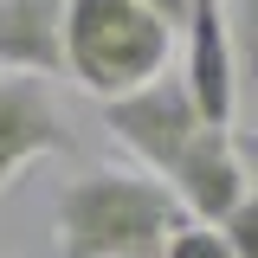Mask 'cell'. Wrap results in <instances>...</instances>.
I'll return each mask as SVG.
<instances>
[{"instance_id":"cell-10","label":"cell","mask_w":258,"mask_h":258,"mask_svg":"<svg viewBox=\"0 0 258 258\" xmlns=\"http://www.w3.org/2000/svg\"><path fill=\"white\" fill-rule=\"evenodd\" d=\"M220 232H226V245H232L239 258H258V200H245V207H239Z\"/></svg>"},{"instance_id":"cell-6","label":"cell","mask_w":258,"mask_h":258,"mask_svg":"<svg viewBox=\"0 0 258 258\" xmlns=\"http://www.w3.org/2000/svg\"><path fill=\"white\" fill-rule=\"evenodd\" d=\"M181 39H187L181 78L200 97V116L232 129V110H239V52H232V20L220 13V0H187Z\"/></svg>"},{"instance_id":"cell-9","label":"cell","mask_w":258,"mask_h":258,"mask_svg":"<svg viewBox=\"0 0 258 258\" xmlns=\"http://www.w3.org/2000/svg\"><path fill=\"white\" fill-rule=\"evenodd\" d=\"M168 258H239V252L226 245L220 226H194V220H187L174 239H168Z\"/></svg>"},{"instance_id":"cell-11","label":"cell","mask_w":258,"mask_h":258,"mask_svg":"<svg viewBox=\"0 0 258 258\" xmlns=\"http://www.w3.org/2000/svg\"><path fill=\"white\" fill-rule=\"evenodd\" d=\"M232 142H239V161H245V181H252V200H258V123L239 129Z\"/></svg>"},{"instance_id":"cell-7","label":"cell","mask_w":258,"mask_h":258,"mask_svg":"<svg viewBox=\"0 0 258 258\" xmlns=\"http://www.w3.org/2000/svg\"><path fill=\"white\" fill-rule=\"evenodd\" d=\"M64 71V0H0V78Z\"/></svg>"},{"instance_id":"cell-12","label":"cell","mask_w":258,"mask_h":258,"mask_svg":"<svg viewBox=\"0 0 258 258\" xmlns=\"http://www.w3.org/2000/svg\"><path fill=\"white\" fill-rule=\"evenodd\" d=\"M142 7H155L168 26H187V0H142Z\"/></svg>"},{"instance_id":"cell-3","label":"cell","mask_w":258,"mask_h":258,"mask_svg":"<svg viewBox=\"0 0 258 258\" xmlns=\"http://www.w3.org/2000/svg\"><path fill=\"white\" fill-rule=\"evenodd\" d=\"M103 123H110V136H116L155 181H168L174 161L187 155V142L207 129V116H200V97L187 91V78L168 71V78H155V84L103 103Z\"/></svg>"},{"instance_id":"cell-5","label":"cell","mask_w":258,"mask_h":258,"mask_svg":"<svg viewBox=\"0 0 258 258\" xmlns=\"http://www.w3.org/2000/svg\"><path fill=\"white\" fill-rule=\"evenodd\" d=\"M64 149H71V123L52 103L45 78H0V194L39 155H64Z\"/></svg>"},{"instance_id":"cell-4","label":"cell","mask_w":258,"mask_h":258,"mask_svg":"<svg viewBox=\"0 0 258 258\" xmlns=\"http://www.w3.org/2000/svg\"><path fill=\"white\" fill-rule=\"evenodd\" d=\"M168 187H174V200H181V213H194V226H226L245 200H252V181H245V161H239L232 129L207 123L187 142V155L174 161Z\"/></svg>"},{"instance_id":"cell-1","label":"cell","mask_w":258,"mask_h":258,"mask_svg":"<svg viewBox=\"0 0 258 258\" xmlns=\"http://www.w3.org/2000/svg\"><path fill=\"white\" fill-rule=\"evenodd\" d=\"M187 220L168 181L129 168H91L58 187L52 258H168V239Z\"/></svg>"},{"instance_id":"cell-2","label":"cell","mask_w":258,"mask_h":258,"mask_svg":"<svg viewBox=\"0 0 258 258\" xmlns=\"http://www.w3.org/2000/svg\"><path fill=\"white\" fill-rule=\"evenodd\" d=\"M174 32L181 26H168L142 0H64V71L91 97L116 103L168 78Z\"/></svg>"},{"instance_id":"cell-8","label":"cell","mask_w":258,"mask_h":258,"mask_svg":"<svg viewBox=\"0 0 258 258\" xmlns=\"http://www.w3.org/2000/svg\"><path fill=\"white\" fill-rule=\"evenodd\" d=\"M232 52H239V91H258V0H239L232 13Z\"/></svg>"}]
</instances>
